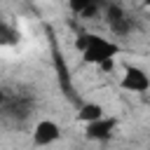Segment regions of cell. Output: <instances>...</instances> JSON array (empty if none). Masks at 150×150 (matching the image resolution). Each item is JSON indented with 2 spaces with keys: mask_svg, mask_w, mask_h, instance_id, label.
Instances as JSON below:
<instances>
[{
  "mask_svg": "<svg viewBox=\"0 0 150 150\" xmlns=\"http://www.w3.org/2000/svg\"><path fill=\"white\" fill-rule=\"evenodd\" d=\"M75 47L82 54V61L96 68H103L105 63L115 61V56L120 54V45L115 40H108L103 35H94V33H82L75 40Z\"/></svg>",
  "mask_w": 150,
  "mask_h": 150,
  "instance_id": "cell-1",
  "label": "cell"
},
{
  "mask_svg": "<svg viewBox=\"0 0 150 150\" xmlns=\"http://www.w3.org/2000/svg\"><path fill=\"white\" fill-rule=\"evenodd\" d=\"M120 87L131 94H145V91H150V75L141 66H127L122 73Z\"/></svg>",
  "mask_w": 150,
  "mask_h": 150,
  "instance_id": "cell-2",
  "label": "cell"
},
{
  "mask_svg": "<svg viewBox=\"0 0 150 150\" xmlns=\"http://www.w3.org/2000/svg\"><path fill=\"white\" fill-rule=\"evenodd\" d=\"M105 23L112 30V35H117V38H124L134 30V19L120 5H108L105 7Z\"/></svg>",
  "mask_w": 150,
  "mask_h": 150,
  "instance_id": "cell-3",
  "label": "cell"
},
{
  "mask_svg": "<svg viewBox=\"0 0 150 150\" xmlns=\"http://www.w3.org/2000/svg\"><path fill=\"white\" fill-rule=\"evenodd\" d=\"M61 138V127L54 120H40L35 122L33 131H30V141L35 148H47L52 143H56Z\"/></svg>",
  "mask_w": 150,
  "mask_h": 150,
  "instance_id": "cell-4",
  "label": "cell"
},
{
  "mask_svg": "<svg viewBox=\"0 0 150 150\" xmlns=\"http://www.w3.org/2000/svg\"><path fill=\"white\" fill-rule=\"evenodd\" d=\"M115 127H117V122H115V120L103 117V120L91 122V124H87V127H84V138H87V141H108V138H112Z\"/></svg>",
  "mask_w": 150,
  "mask_h": 150,
  "instance_id": "cell-5",
  "label": "cell"
},
{
  "mask_svg": "<svg viewBox=\"0 0 150 150\" xmlns=\"http://www.w3.org/2000/svg\"><path fill=\"white\" fill-rule=\"evenodd\" d=\"M105 117V108L101 105V103H84V105H80V110H77V120L87 127V124H91V122H98V120H103Z\"/></svg>",
  "mask_w": 150,
  "mask_h": 150,
  "instance_id": "cell-6",
  "label": "cell"
},
{
  "mask_svg": "<svg viewBox=\"0 0 150 150\" xmlns=\"http://www.w3.org/2000/svg\"><path fill=\"white\" fill-rule=\"evenodd\" d=\"M16 42H19V30H14L7 21H0V45L9 47V45H16Z\"/></svg>",
  "mask_w": 150,
  "mask_h": 150,
  "instance_id": "cell-7",
  "label": "cell"
}]
</instances>
